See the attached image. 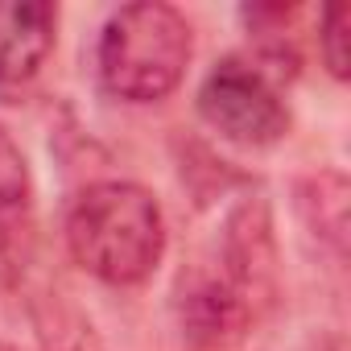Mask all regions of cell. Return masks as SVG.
I'll return each mask as SVG.
<instances>
[{
  "instance_id": "52a82bcc",
  "label": "cell",
  "mask_w": 351,
  "mask_h": 351,
  "mask_svg": "<svg viewBox=\"0 0 351 351\" xmlns=\"http://www.w3.org/2000/svg\"><path fill=\"white\" fill-rule=\"evenodd\" d=\"M347 5H330L322 13V29H318V46H322V62L330 66L335 79H347Z\"/></svg>"
},
{
  "instance_id": "277c9868",
  "label": "cell",
  "mask_w": 351,
  "mask_h": 351,
  "mask_svg": "<svg viewBox=\"0 0 351 351\" xmlns=\"http://www.w3.org/2000/svg\"><path fill=\"white\" fill-rule=\"evenodd\" d=\"M248 326V289L232 269L182 277V335L191 351H236Z\"/></svg>"
},
{
  "instance_id": "7a4b0ae2",
  "label": "cell",
  "mask_w": 351,
  "mask_h": 351,
  "mask_svg": "<svg viewBox=\"0 0 351 351\" xmlns=\"http://www.w3.org/2000/svg\"><path fill=\"white\" fill-rule=\"evenodd\" d=\"M191 50V21L178 9L161 0H136L116 9L99 34V83L128 104L165 99L182 83Z\"/></svg>"
},
{
  "instance_id": "3957f363",
  "label": "cell",
  "mask_w": 351,
  "mask_h": 351,
  "mask_svg": "<svg viewBox=\"0 0 351 351\" xmlns=\"http://www.w3.org/2000/svg\"><path fill=\"white\" fill-rule=\"evenodd\" d=\"M199 116L232 145L269 149L289 132V112L265 71L223 58L199 87Z\"/></svg>"
},
{
  "instance_id": "6da1fadb",
  "label": "cell",
  "mask_w": 351,
  "mask_h": 351,
  "mask_svg": "<svg viewBox=\"0 0 351 351\" xmlns=\"http://www.w3.org/2000/svg\"><path fill=\"white\" fill-rule=\"evenodd\" d=\"M66 244L91 277L108 285H136L165 252V219L145 186L99 182L75 199L66 215Z\"/></svg>"
},
{
  "instance_id": "5b68a950",
  "label": "cell",
  "mask_w": 351,
  "mask_h": 351,
  "mask_svg": "<svg viewBox=\"0 0 351 351\" xmlns=\"http://www.w3.org/2000/svg\"><path fill=\"white\" fill-rule=\"evenodd\" d=\"M58 13L46 0H0V87L38 75L54 50Z\"/></svg>"
},
{
  "instance_id": "8992f818",
  "label": "cell",
  "mask_w": 351,
  "mask_h": 351,
  "mask_svg": "<svg viewBox=\"0 0 351 351\" xmlns=\"http://www.w3.org/2000/svg\"><path fill=\"white\" fill-rule=\"evenodd\" d=\"M29 199V165L13 136L0 128V211H13Z\"/></svg>"
}]
</instances>
